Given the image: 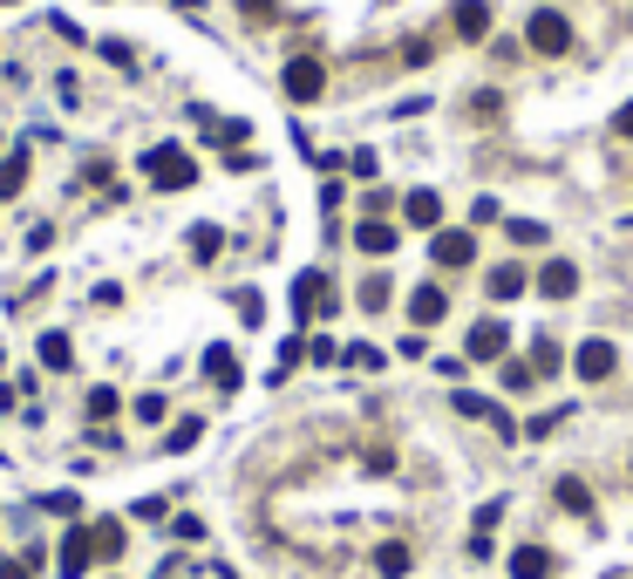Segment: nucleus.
Wrapping results in <instances>:
<instances>
[{
	"label": "nucleus",
	"instance_id": "f257e3e1",
	"mask_svg": "<svg viewBox=\"0 0 633 579\" xmlns=\"http://www.w3.org/2000/svg\"><path fill=\"white\" fill-rule=\"evenodd\" d=\"M143 178L157 191H185V185H198V164H191V150L157 143V150H143Z\"/></svg>",
	"mask_w": 633,
	"mask_h": 579
},
{
	"label": "nucleus",
	"instance_id": "f03ea898",
	"mask_svg": "<svg viewBox=\"0 0 633 579\" xmlns=\"http://www.w3.org/2000/svg\"><path fill=\"white\" fill-rule=\"evenodd\" d=\"M524 41L539 48V55H572V21L559 8H539V14H531V28H524Z\"/></svg>",
	"mask_w": 633,
	"mask_h": 579
},
{
	"label": "nucleus",
	"instance_id": "7ed1b4c3",
	"mask_svg": "<svg viewBox=\"0 0 633 579\" xmlns=\"http://www.w3.org/2000/svg\"><path fill=\"white\" fill-rule=\"evenodd\" d=\"M280 89L293 96V103H320V96H327V62L293 55V62H287V75H280Z\"/></svg>",
	"mask_w": 633,
	"mask_h": 579
},
{
	"label": "nucleus",
	"instance_id": "20e7f679",
	"mask_svg": "<svg viewBox=\"0 0 633 579\" xmlns=\"http://www.w3.org/2000/svg\"><path fill=\"white\" fill-rule=\"evenodd\" d=\"M613 368H620V348H613V341H579V355H572V375H579V382H606Z\"/></svg>",
	"mask_w": 633,
	"mask_h": 579
},
{
	"label": "nucleus",
	"instance_id": "39448f33",
	"mask_svg": "<svg viewBox=\"0 0 633 579\" xmlns=\"http://www.w3.org/2000/svg\"><path fill=\"white\" fill-rule=\"evenodd\" d=\"M293 314L314 320V314H334V293H327V273H300L293 280Z\"/></svg>",
	"mask_w": 633,
	"mask_h": 579
},
{
	"label": "nucleus",
	"instance_id": "423d86ee",
	"mask_svg": "<svg viewBox=\"0 0 633 579\" xmlns=\"http://www.w3.org/2000/svg\"><path fill=\"white\" fill-rule=\"evenodd\" d=\"M450 28H457V41H484L491 35V0H457V8H450Z\"/></svg>",
	"mask_w": 633,
	"mask_h": 579
},
{
	"label": "nucleus",
	"instance_id": "0eeeda50",
	"mask_svg": "<svg viewBox=\"0 0 633 579\" xmlns=\"http://www.w3.org/2000/svg\"><path fill=\"white\" fill-rule=\"evenodd\" d=\"M504 348H511V327L504 320H477L470 327V362H504Z\"/></svg>",
	"mask_w": 633,
	"mask_h": 579
},
{
	"label": "nucleus",
	"instance_id": "6e6552de",
	"mask_svg": "<svg viewBox=\"0 0 633 579\" xmlns=\"http://www.w3.org/2000/svg\"><path fill=\"white\" fill-rule=\"evenodd\" d=\"M429 260L457 273V266H470V260H477V239H470V232H436V239H429Z\"/></svg>",
	"mask_w": 633,
	"mask_h": 579
},
{
	"label": "nucleus",
	"instance_id": "1a4fd4ad",
	"mask_svg": "<svg viewBox=\"0 0 633 579\" xmlns=\"http://www.w3.org/2000/svg\"><path fill=\"white\" fill-rule=\"evenodd\" d=\"M55 566H62V579H83V572L96 566V545H89V525H75V532L62 539V559H55Z\"/></svg>",
	"mask_w": 633,
	"mask_h": 579
},
{
	"label": "nucleus",
	"instance_id": "9d476101",
	"mask_svg": "<svg viewBox=\"0 0 633 579\" xmlns=\"http://www.w3.org/2000/svg\"><path fill=\"white\" fill-rule=\"evenodd\" d=\"M402 218H409L416 232H443V198L436 191H409L402 198Z\"/></svg>",
	"mask_w": 633,
	"mask_h": 579
},
{
	"label": "nucleus",
	"instance_id": "9b49d317",
	"mask_svg": "<svg viewBox=\"0 0 633 579\" xmlns=\"http://www.w3.org/2000/svg\"><path fill=\"white\" fill-rule=\"evenodd\" d=\"M531 287H539L545 300H572V293H579V266H572V260H545V273H539Z\"/></svg>",
	"mask_w": 633,
	"mask_h": 579
},
{
	"label": "nucleus",
	"instance_id": "f8f14e48",
	"mask_svg": "<svg viewBox=\"0 0 633 579\" xmlns=\"http://www.w3.org/2000/svg\"><path fill=\"white\" fill-rule=\"evenodd\" d=\"M395 225L389 218H362V225H354V246H362V253H375V260H382V253H395Z\"/></svg>",
	"mask_w": 633,
	"mask_h": 579
},
{
	"label": "nucleus",
	"instance_id": "ddd939ff",
	"mask_svg": "<svg viewBox=\"0 0 633 579\" xmlns=\"http://www.w3.org/2000/svg\"><path fill=\"white\" fill-rule=\"evenodd\" d=\"M552 572H559V559H552L545 545H518L511 552V579H552Z\"/></svg>",
	"mask_w": 633,
	"mask_h": 579
},
{
	"label": "nucleus",
	"instance_id": "4468645a",
	"mask_svg": "<svg viewBox=\"0 0 633 579\" xmlns=\"http://www.w3.org/2000/svg\"><path fill=\"white\" fill-rule=\"evenodd\" d=\"M443 314H450V293H443V287H416V293H409V320H416V327H436Z\"/></svg>",
	"mask_w": 633,
	"mask_h": 579
},
{
	"label": "nucleus",
	"instance_id": "2eb2a0df",
	"mask_svg": "<svg viewBox=\"0 0 633 579\" xmlns=\"http://www.w3.org/2000/svg\"><path fill=\"white\" fill-rule=\"evenodd\" d=\"M89 545H96V559H123L130 532H123V518H96V525H89Z\"/></svg>",
	"mask_w": 633,
	"mask_h": 579
},
{
	"label": "nucleus",
	"instance_id": "dca6fc26",
	"mask_svg": "<svg viewBox=\"0 0 633 579\" xmlns=\"http://www.w3.org/2000/svg\"><path fill=\"white\" fill-rule=\"evenodd\" d=\"M524 287H531V273H524V266H491V280H484L491 300H518Z\"/></svg>",
	"mask_w": 633,
	"mask_h": 579
},
{
	"label": "nucleus",
	"instance_id": "f3484780",
	"mask_svg": "<svg viewBox=\"0 0 633 579\" xmlns=\"http://www.w3.org/2000/svg\"><path fill=\"white\" fill-rule=\"evenodd\" d=\"M552 498H559V512H572V518H593V491L579 484V477H559V484H552Z\"/></svg>",
	"mask_w": 633,
	"mask_h": 579
},
{
	"label": "nucleus",
	"instance_id": "a211bd4d",
	"mask_svg": "<svg viewBox=\"0 0 633 579\" xmlns=\"http://www.w3.org/2000/svg\"><path fill=\"white\" fill-rule=\"evenodd\" d=\"M409 566H416V552L402 545V539H389V545H375V572H382V579H402V572H409Z\"/></svg>",
	"mask_w": 633,
	"mask_h": 579
},
{
	"label": "nucleus",
	"instance_id": "6ab92c4d",
	"mask_svg": "<svg viewBox=\"0 0 633 579\" xmlns=\"http://www.w3.org/2000/svg\"><path fill=\"white\" fill-rule=\"evenodd\" d=\"M205 375H212L218 389H239V355H232V348H212V355H205Z\"/></svg>",
	"mask_w": 633,
	"mask_h": 579
},
{
	"label": "nucleus",
	"instance_id": "aec40b11",
	"mask_svg": "<svg viewBox=\"0 0 633 579\" xmlns=\"http://www.w3.org/2000/svg\"><path fill=\"white\" fill-rule=\"evenodd\" d=\"M531 368H539V375H559L566 368V348L552 341V335H539V341H531Z\"/></svg>",
	"mask_w": 633,
	"mask_h": 579
},
{
	"label": "nucleus",
	"instance_id": "412c9836",
	"mask_svg": "<svg viewBox=\"0 0 633 579\" xmlns=\"http://www.w3.org/2000/svg\"><path fill=\"white\" fill-rule=\"evenodd\" d=\"M389 293H395L389 273H368V280H362V307H368V314H382V307H389Z\"/></svg>",
	"mask_w": 633,
	"mask_h": 579
},
{
	"label": "nucleus",
	"instance_id": "4be33fe9",
	"mask_svg": "<svg viewBox=\"0 0 633 579\" xmlns=\"http://www.w3.org/2000/svg\"><path fill=\"white\" fill-rule=\"evenodd\" d=\"M504 389H511V395H531V389H539V368H531V362H511V355H504Z\"/></svg>",
	"mask_w": 633,
	"mask_h": 579
},
{
	"label": "nucleus",
	"instance_id": "5701e85b",
	"mask_svg": "<svg viewBox=\"0 0 633 579\" xmlns=\"http://www.w3.org/2000/svg\"><path fill=\"white\" fill-rule=\"evenodd\" d=\"M504 239H511V246H545L552 232H545L539 218H511V225H504Z\"/></svg>",
	"mask_w": 633,
	"mask_h": 579
},
{
	"label": "nucleus",
	"instance_id": "b1692460",
	"mask_svg": "<svg viewBox=\"0 0 633 579\" xmlns=\"http://www.w3.org/2000/svg\"><path fill=\"white\" fill-rule=\"evenodd\" d=\"M68 362H75L68 335H41V368H68Z\"/></svg>",
	"mask_w": 633,
	"mask_h": 579
},
{
	"label": "nucleus",
	"instance_id": "393cba45",
	"mask_svg": "<svg viewBox=\"0 0 633 579\" xmlns=\"http://www.w3.org/2000/svg\"><path fill=\"white\" fill-rule=\"evenodd\" d=\"M21 185H28V158H21V150H14V158L0 164V198H14Z\"/></svg>",
	"mask_w": 633,
	"mask_h": 579
},
{
	"label": "nucleus",
	"instance_id": "a878e982",
	"mask_svg": "<svg viewBox=\"0 0 633 579\" xmlns=\"http://www.w3.org/2000/svg\"><path fill=\"white\" fill-rule=\"evenodd\" d=\"M191 260H218V225H191Z\"/></svg>",
	"mask_w": 633,
	"mask_h": 579
},
{
	"label": "nucleus",
	"instance_id": "bb28decb",
	"mask_svg": "<svg viewBox=\"0 0 633 579\" xmlns=\"http://www.w3.org/2000/svg\"><path fill=\"white\" fill-rule=\"evenodd\" d=\"M123 410V402H116V389H89V423H110Z\"/></svg>",
	"mask_w": 633,
	"mask_h": 579
},
{
	"label": "nucleus",
	"instance_id": "cd10ccee",
	"mask_svg": "<svg viewBox=\"0 0 633 579\" xmlns=\"http://www.w3.org/2000/svg\"><path fill=\"white\" fill-rule=\"evenodd\" d=\"M41 512H55V518H75V512H83V498H75V491H48V498H41Z\"/></svg>",
	"mask_w": 633,
	"mask_h": 579
},
{
	"label": "nucleus",
	"instance_id": "c85d7f7f",
	"mask_svg": "<svg viewBox=\"0 0 633 579\" xmlns=\"http://www.w3.org/2000/svg\"><path fill=\"white\" fill-rule=\"evenodd\" d=\"M239 14L252 21V28H266V21H273V14H280V0H239Z\"/></svg>",
	"mask_w": 633,
	"mask_h": 579
},
{
	"label": "nucleus",
	"instance_id": "c756f323",
	"mask_svg": "<svg viewBox=\"0 0 633 579\" xmlns=\"http://www.w3.org/2000/svg\"><path fill=\"white\" fill-rule=\"evenodd\" d=\"M566 416H572V410H545V416H531V423H524V437H552Z\"/></svg>",
	"mask_w": 633,
	"mask_h": 579
},
{
	"label": "nucleus",
	"instance_id": "7c9ffc66",
	"mask_svg": "<svg viewBox=\"0 0 633 579\" xmlns=\"http://www.w3.org/2000/svg\"><path fill=\"white\" fill-rule=\"evenodd\" d=\"M198 437H205V423H198V416H185V423H177V430H170V450H191Z\"/></svg>",
	"mask_w": 633,
	"mask_h": 579
},
{
	"label": "nucleus",
	"instance_id": "2f4dec72",
	"mask_svg": "<svg viewBox=\"0 0 633 579\" xmlns=\"http://www.w3.org/2000/svg\"><path fill=\"white\" fill-rule=\"evenodd\" d=\"M205 137H212V143H239V137H245V123H232V116H218V123H205Z\"/></svg>",
	"mask_w": 633,
	"mask_h": 579
},
{
	"label": "nucleus",
	"instance_id": "473e14b6",
	"mask_svg": "<svg viewBox=\"0 0 633 579\" xmlns=\"http://www.w3.org/2000/svg\"><path fill=\"white\" fill-rule=\"evenodd\" d=\"M137 416L143 423H164V395H137Z\"/></svg>",
	"mask_w": 633,
	"mask_h": 579
},
{
	"label": "nucleus",
	"instance_id": "72a5a7b5",
	"mask_svg": "<svg viewBox=\"0 0 633 579\" xmlns=\"http://www.w3.org/2000/svg\"><path fill=\"white\" fill-rule=\"evenodd\" d=\"M0 579H35V559H0Z\"/></svg>",
	"mask_w": 633,
	"mask_h": 579
},
{
	"label": "nucleus",
	"instance_id": "f704fd0d",
	"mask_svg": "<svg viewBox=\"0 0 633 579\" xmlns=\"http://www.w3.org/2000/svg\"><path fill=\"white\" fill-rule=\"evenodd\" d=\"M613 130H620V137H633V103H626V110L613 116Z\"/></svg>",
	"mask_w": 633,
	"mask_h": 579
}]
</instances>
